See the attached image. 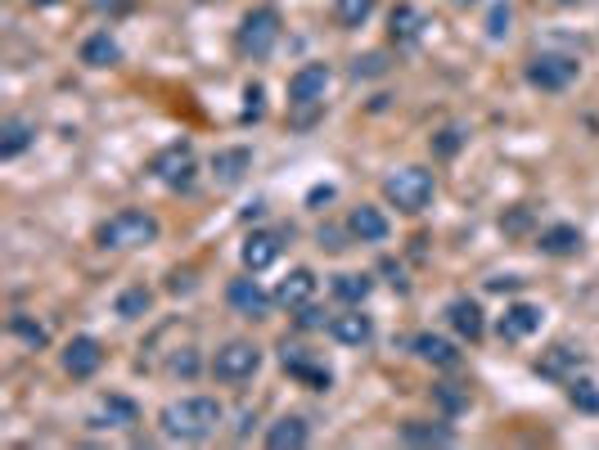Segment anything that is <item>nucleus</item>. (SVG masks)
I'll list each match as a JSON object with an SVG mask.
<instances>
[{"mask_svg": "<svg viewBox=\"0 0 599 450\" xmlns=\"http://www.w3.org/2000/svg\"><path fill=\"white\" fill-rule=\"evenodd\" d=\"M280 365H284V374L298 378V383L311 387V392H329V387H334V369H329L316 351L298 347V342H284L280 347Z\"/></svg>", "mask_w": 599, "mask_h": 450, "instance_id": "nucleus-9", "label": "nucleus"}, {"mask_svg": "<svg viewBox=\"0 0 599 450\" xmlns=\"http://www.w3.org/2000/svg\"><path fill=\"white\" fill-rule=\"evenodd\" d=\"M334 297L338 302H347V306H361L365 297H370V288H374V279L370 275H356V270H343V275H334Z\"/></svg>", "mask_w": 599, "mask_h": 450, "instance_id": "nucleus-28", "label": "nucleus"}, {"mask_svg": "<svg viewBox=\"0 0 599 450\" xmlns=\"http://www.w3.org/2000/svg\"><path fill=\"white\" fill-rule=\"evenodd\" d=\"M581 369H586V351L572 347V342H554V347H545L541 356H536V374L550 378V383H563V387H568L572 378H581Z\"/></svg>", "mask_w": 599, "mask_h": 450, "instance_id": "nucleus-10", "label": "nucleus"}, {"mask_svg": "<svg viewBox=\"0 0 599 450\" xmlns=\"http://www.w3.org/2000/svg\"><path fill=\"white\" fill-rule=\"evenodd\" d=\"M536 248L545 252V257H577L581 252V230L568 221L559 225H545V230H536Z\"/></svg>", "mask_w": 599, "mask_h": 450, "instance_id": "nucleus-19", "label": "nucleus"}, {"mask_svg": "<svg viewBox=\"0 0 599 450\" xmlns=\"http://www.w3.org/2000/svg\"><path fill=\"white\" fill-rule=\"evenodd\" d=\"M77 54H82L86 68H118L122 63V45H118V36L113 32H91Z\"/></svg>", "mask_w": 599, "mask_h": 450, "instance_id": "nucleus-25", "label": "nucleus"}, {"mask_svg": "<svg viewBox=\"0 0 599 450\" xmlns=\"http://www.w3.org/2000/svg\"><path fill=\"white\" fill-rule=\"evenodd\" d=\"M244 122H257V117H262V99H266V90H262V81H248L244 86Z\"/></svg>", "mask_w": 599, "mask_h": 450, "instance_id": "nucleus-35", "label": "nucleus"}, {"mask_svg": "<svg viewBox=\"0 0 599 450\" xmlns=\"http://www.w3.org/2000/svg\"><path fill=\"white\" fill-rule=\"evenodd\" d=\"M554 5H577V0H554Z\"/></svg>", "mask_w": 599, "mask_h": 450, "instance_id": "nucleus-43", "label": "nucleus"}, {"mask_svg": "<svg viewBox=\"0 0 599 450\" xmlns=\"http://www.w3.org/2000/svg\"><path fill=\"white\" fill-rule=\"evenodd\" d=\"M424 36V14L415 5H397L388 14V41L392 45H415Z\"/></svg>", "mask_w": 599, "mask_h": 450, "instance_id": "nucleus-27", "label": "nucleus"}, {"mask_svg": "<svg viewBox=\"0 0 599 450\" xmlns=\"http://www.w3.org/2000/svg\"><path fill=\"white\" fill-rule=\"evenodd\" d=\"M496 329H500V338H505V342L532 338V333L541 329V306H536V302H509Z\"/></svg>", "mask_w": 599, "mask_h": 450, "instance_id": "nucleus-14", "label": "nucleus"}, {"mask_svg": "<svg viewBox=\"0 0 599 450\" xmlns=\"http://www.w3.org/2000/svg\"><path fill=\"white\" fill-rule=\"evenodd\" d=\"M226 302L235 306L244 320H266L271 315V302L275 297L266 293L257 279H248V275H239V279H230V288H226Z\"/></svg>", "mask_w": 599, "mask_h": 450, "instance_id": "nucleus-12", "label": "nucleus"}, {"mask_svg": "<svg viewBox=\"0 0 599 450\" xmlns=\"http://www.w3.org/2000/svg\"><path fill=\"white\" fill-rule=\"evenodd\" d=\"M32 5H41V9H46V5H55V0H32Z\"/></svg>", "mask_w": 599, "mask_h": 450, "instance_id": "nucleus-42", "label": "nucleus"}, {"mask_svg": "<svg viewBox=\"0 0 599 450\" xmlns=\"http://www.w3.org/2000/svg\"><path fill=\"white\" fill-rule=\"evenodd\" d=\"M347 234H352L356 243H388L392 221L379 212V207L361 203V207H352V216H347Z\"/></svg>", "mask_w": 599, "mask_h": 450, "instance_id": "nucleus-15", "label": "nucleus"}, {"mask_svg": "<svg viewBox=\"0 0 599 450\" xmlns=\"http://www.w3.org/2000/svg\"><path fill=\"white\" fill-rule=\"evenodd\" d=\"M338 239H343V234H338V230H320V248H329V252H343L347 243H338Z\"/></svg>", "mask_w": 599, "mask_h": 450, "instance_id": "nucleus-40", "label": "nucleus"}, {"mask_svg": "<svg viewBox=\"0 0 599 450\" xmlns=\"http://www.w3.org/2000/svg\"><path fill=\"white\" fill-rule=\"evenodd\" d=\"M415 356L424 360V365H437V369H455V365H460V347H455L451 338H442V333H419V338H415Z\"/></svg>", "mask_w": 599, "mask_h": 450, "instance_id": "nucleus-26", "label": "nucleus"}, {"mask_svg": "<svg viewBox=\"0 0 599 450\" xmlns=\"http://www.w3.org/2000/svg\"><path fill=\"white\" fill-rule=\"evenodd\" d=\"M307 441H311V428L302 414H284V419H275L266 428V446L271 450H302Z\"/></svg>", "mask_w": 599, "mask_h": 450, "instance_id": "nucleus-21", "label": "nucleus"}, {"mask_svg": "<svg viewBox=\"0 0 599 450\" xmlns=\"http://www.w3.org/2000/svg\"><path fill=\"white\" fill-rule=\"evenodd\" d=\"M568 401L577 405L581 414H599V383H595V378H572V383H568Z\"/></svg>", "mask_w": 599, "mask_h": 450, "instance_id": "nucleus-32", "label": "nucleus"}, {"mask_svg": "<svg viewBox=\"0 0 599 450\" xmlns=\"http://www.w3.org/2000/svg\"><path fill=\"white\" fill-rule=\"evenodd\" d=\"M239 261H244L248 275H257V270L275 266V261H280V234H271V230H253V234L244 239V248H239Z\"/></svg>", "mask_w": 599, "mask_h": 450, "instance_id": "nucleus-17", "label": "nucleus"}, {"mask_svg": "<svg viewBox=\"0 0 599 450\" xmlns=\"http://www.w3.org/2000/svg\"><path fill=\"white\" fill-rule=\"evenodd\" d=\"M397 437L406 441V446H455L451 423H433V419H406Z\"/></svg>", "mask_w": 599, "mask_h": 450, "instance_id": "nucleus-20", "label": "nucleus"}, {"mask_svg": "<svg viewBox=\"0 0 599 450\" xmlns=\"http://www.w3.org/2000/svg\"><path fill=\"white\" fill-rule=\"evenodd\" d=\"M158 428L172 441H208L221 428V405L212 396H181L158 410Z\"/></svg>", "mask_w": 599, "mask_h": 450, "instance_id": "nucleus-1", "label": "nucleus"}, {"mask_svg": "<svg viewBox=\"0 0 599 450\" xmlns=\"http://www.w3.org/2000/svg\"><path fill=\"white\" fill-rule=\"evenodd\" d=\"M248 171H253V149H244V144H235V149H217V158H212V176H217V185H239Z\"/></svg>", "mask_w": 599, "mask_h": 450, "instance_id": "nucleus-23", "label": "nucleus"}, {"mask_svg": "<svg viewBox=\"0 0 599 450\" xmlns=\"http://www.w3.org/2000/svg\"><path fill=\"white\" fill-rule=\"evenodd\" d=\"M446 320H451V329L469 342H482V333H487V315H482V306L473 302V297H451Z\"/></svg>", "mask_w": 599, "mask_h": 450, "instance_id": "nucleus-18", "label": "nucleus"}, {"mask_svg": "<svg viewBox=\"0 0 599 450\" xmlns=\"http://www.w3.org/2000/svg\"><path fill=\"white\" fill-rule=\"evenodd\" d=\"M487 32H491V36H505V32H509V5H496V9H491Z\"/></svg>", "mask_w": 599, "mask_h": 450, "instance_id": "nucleus-38", "label": "nucleus"}, {"mask_svg": "<svg viewBox=\"0 0 599 450\" xmlns=\"http://www.w3.org/2000/svg\"><path fill=\"white\" fill-rule=\"evenodd\" d=\"M464 140H469V135H464V126H442V131H437L428 144H433V153H437V158H455Z\"/></svg>", "mask_w": 599, "mask_h": 450, "instance_id": "nucleus-34", "label": "nucleus"}, {"mask_svg": "<svg viewBox=\"0 0 599 450\" xmlns=\"http://www.w3.org/2000/svg\"><path fill=\"white\" fill-rule=\"evenodd\" d=\"M374 9H379V0H334V23L356 32V27H365L374 18Z\"/></svg>", "mask_w": 599, "mask_h": 450, "instance_id": "nucleus-30", "label": "nucleus"}, {"mask_svg": "<svg viewBox=\"0 0 599 450\" xmlns=\"http://www.w3.org/2000/svg\"><path fill=\"white\" fill-rule=\"evenodd\" d=\"M280 32H284L280 9H275V5H257V9H248V14L239 18L235 50L244 54V59L262 63V59H271V54H275V45H280Z\"/></svg>", "mask_w": 599, "mask_h": 450, "instance_id": "nucleus-3", "label": "nucleus"}, {"mask_svg": "<svg viewBox=\"0 0 599 450\" xmlns=\"http://www.w3.org/2000/svg\"><path fill=\"white\" fill-rule=\"evenodd\" d=\"M527 86L545 90V95H559V90H568L572 81L581 77V63L577 54H563V50H541L527 59Z\"/></svg>", "mask_w": 599, "mask_h": 450, "instance_id": "nucleus-6", "label": "nucleus"}, {"mask_svg": "<svg viewBox=\"0 0 599 450\" xmlns=\"http://www.w3.org/2000/svg\"><path fill=\"white\" fill-rule=\"evenodd\" d=\"M437 194V180L428 167H397L388 180H383V198H388L397 212L406 216H419Z\"/></svg>", "mask_w": 599, "mask_h": 450, "instance_id": "nucleus-5", "label": "nucleus"}, {"mask_svg": "<svg viewBox=\"0 0 599 450\" xmlns=\"http://www.w3.org/2000/svg\"><path fill=\"white\" fill-rule=\"evenodd\" d=\"M10 333H14V338H19V342H28L32 351L50 347V324L32 320L28 311H14V315H10Z\"/></svg>", "mask_w": 599, "mask_h": 450, "instance_id": "nucleus-29", "label": "nucleus"}, {"mask_svg": "<svg viewBox=\"0 0 599 450\" xmlns=\"http://www.w3.org/2000/svg\"><path fill=\"white\" fill-rule=\"evenodd\" d=\"M32 140H37V126H32L28 117H5V122H0V158L5 162H14L19 153H28Z\"/></svg>", "mask_w": 599, "mask_h": 450, "instance_id": "nucleus-24", "label": "nucleus"}, {"mask_svg": "<svg viewBox=\"0 0 599 450\" xmlns=\"http://www.w3.org/2000/svg\"><path fill=\"white\" fill-rule=\"evenodd\" d=\"M104 365V342L91 338V333H77L73 342L64 347V374L77 378V383H86V378H95Z\"/></svg>", "mask_w": 599, "mask_h": 450, "instance_id": "nucleus-11", "label": "nucleus"}, {"mask_svg": "<svg viewBox=\"0 0 599 450\" xmlns=\"http://www.w3.org/2000/svg\"><path fill=\"white\" fill-rule=\"evenodd\" d=\"M194 369H199V360H194L190 347H185V356H172V374H185V378H190Z\"/></svg>", "mask_w": 599, "mask_h": 450, "instance_id": "nucleus-39", "label": "nucleus"}, {"mask_svg": "<svg viewBox=\"0 0 599 450\" xmlns=\"http://www.w3.org/2000/svg\"><path fill=\"white\" fill-rule=\"evenodd\" d=\"M149 176L163 180L167 189H194V176H199L194 144H167L163 153H154V162H149Z\"/></svg>", "mask_w": 599, "mask_h": 450, "instance_id": "nucleus-8", "label": "nucleus"}, {"mask_svg": "<svg viewBox=\"0 0 599 450\" xmlns=\"http://www.w3.org/2000/svg\"><path fill=\"white\" fill-rule=\"evenodd\" d=\"M500 225H505L509 234H523L527 225H532V207H514L509 216H500Z\"/></svg>", "mask_w": 599, "mask_h": 450, "instance_id": "nucleus-36", "label": "nucleus"}, {"mask_svg": "<svg viewBox=\"0 0 599 450\" xmlns=\"http://www.w3.org/2000/svg\"><path fill=\"white\" fill-rule=\"evenodd\" d=\"M329 81H334L329 63H302V68L289 77V108L298 113V117H293L298 126H311V122L320 117V108H325V90H329Z\"/></svg>", "mask_w": 599, "mask_h": 450, "instance_id": "nucleus-4", "label": "nucleus"}, {"mask_svg": "<svg viewBox=\"0 0 599 450\" xmlns=\"http://www.w3.org/2000/svg\"><path fill=\"white\" fill-rule=\"evenodd\" d=\"M149 306H154V293H149L145 284L127 288V293L118 297V315H122V320H140V315H149Z\"/></svg>", "mask_w": 599, "mask_h": 450, "instance_id": "nucleus-31", "label": "nucleus"}, {"mask_svg": "<svg viewBox=\"0 0 599 450\" xmlns=\"http://www.w3.org/2000/svg\"><path fill=\"white\" fill-rule=\"evenodd\" d=\"M356 77H379V72H388V63H383V54H365V59H356Z\"/></svg>", "mask_w": 599, "mask_h": 450, "instance_id": "nucleus-37", "label": "nucleus"}, {"mask_svg": "<svg viewBox=\"0 0 599 450\" xmlns=\"http://www.w3.org/2000/svg\"><path fill=\"white\" fill-rule=\"evenodd\" d=\"M95 428H136L140 423V405L131 401V396H104L100 401V410H95Z\"/></svg>", "mask_w": 599, "mask_h": 450, "instance_id": "nucleus-22", "label": "nucleus"}, {"mask_svg": "<svg viewBox=\"0 0 599 450\" xmlns=\"http://www.w3.org/2000/svg\"><path fill=\"white\" fill-rule=\"evenodd\" d=\"M433 401L442 405L446 414H460L464 405H469V387H464V383H437L433 387Z\"/></svg>", "mask_w": 599, "mask_h": 450, "instance_id": "nucleus-33", "label": "nucleus"}, {"mask_svg": "<svg viewBox=\"0 0 599 450\" xmlns=\"http://www.w3.org/2000/svg\"><path fill=\"white\" fill-rule=\"evenodd\" d=\"M316 293H320V279H316V270L298 266V270H289V275L280 279V288H275V302H280V306H289V311H302V306H311V302H316Z\"/></svg>", "mask_w": 599, "mask_h": 450, "instance_id": "nucleus-13", "label": "nucleus"}, {"mask_svg": "<svg viewBox=\"0 0 599 450\" xmlns=\"http://www.w3.org/2000/svg\"><path fill=\"white\" fill-rule=\"evenodd\" d=\"M329 333H334V342H343V347H365V342H374V320L361 306H347L343 315L329 320Z\"/></svg>", "mask_w": 599, "mask_h": 450, "instance_id": "nucleus-16", "label": "nucleus"}, {"mask_svg": "<svg viewBox=\"0 0 599 450\" xmlns=\"http://www.w3.org/2000/svg\"><path fill=\"white\" fill-rule=\"evenodd\" d=\"M158 234H163V225H158L154 212H140V207H122V212H113L109 221H100V230H95V243H100L104 252H136V248H149V243H158Z\"/></svg>", "mask_w": 599, "mask_h": 450, "instance_id": "nucleus-2", "label": "nucleus"}, {"mask_svg": "<svg viewBox=\"0 0 599 450\" xmlns=\"http://www.w3.org/2000/svg\"><path fill=\"white\" fill-rule=\"evenodd\" d=\"M451 5H478V0H451Z\"/></svg>", "mask_w": 599, "mask_h": 450, "instance_id": "nucleus-41", "label": "nucleus"}, {"mask_svg": "<svg viewBox=\"0 0 599 450\" xmlns=\"http://www.w3.org/2000/svg\"><path fill=\"white\" fill-rule=\"evenodd\" d=\"M257 369H262V347L253 338H230L212 356V378L217 383H248Z\"/></svg>", "mask_w": 599, "mask_h": 450, "instance_id": "nucleus-7", "label": "nucleus"}]
</instances>
